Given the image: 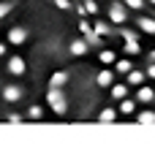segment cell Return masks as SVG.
Here are the masks:
<instances>
[{
    "label": "cell",
    "instance_id": "obj_7",
    "mask_svg": "<svg viewBox=\"0 0 155 152\" xmlns=\"http://www.w3.org/2000/svg\"><path fill=\"white\" fill-rule=\"evenodd\" d=\"M68 79H71V73H68V71H54V73L49 76V82H46V87H65V84H68Z\"/></svg>",
    "mask_w": 155,
    "mask_h": 152
},
{
    "label": "cell",
    "instance_id": "obj_6",
    "mask_svg": "<svg viewBox=\"0 0 155 152\" xmlns=\"http://www.w3.org/2000/svg\"><path fill=\"white\" fill-rule=\"evenodd\" d=\"M95 84H98V87H112V84H114V71H112L109 65H106L104 71H98V76H95Z\"/></svg>",
    "mask_w": 155,
    "mask_h": 152
},
{
    "label": "cell",
    "instance_id": "obj_14",
    "mask_svg": "<svg viewBox=\"0 0 155 152\" xmlns=\"http://www.w3.org/2000/svg\"><path fill=\"white\" fill-rule=\"evenodd\" d=\"M109 90H112V98H114V101H123V98L128 95V84H112Z\"/></svg>",
    "mask_w": 155,
    "mask_h": 152
},
{
    "label": "cell",
    "instance_id": "obj_19",
    "mask_svg": "<svg viewBox=\"0 0 155 152\" xmlns=\"http://www.w3.org/2000/svg\"><path fill=\"white\" fill-rule=\"evenodd\" d=\"M123 3H125V8H134V11H142L147 5V0H123Z\"/></svg>",
    "mask_w": 155,
    "mask_h": 152
},
{
    "label": "cell",
    "instance_id": "obj_20",
    "mask_svg": "<svg viewBox=\"0 0 155 152\" xmlns=\"http://www.w3.org/2000/svg\"><path fill=\"white\" fill-rule=\"evenodd\" d=\"M52 3H54V8H60V11H65V14H71V11H74V5H71L68 0H52Z\"/></svg>",
    "mask_w": 155,
    "mask_h": 152
},
{
    "label": "cell",
    "instance_id": "obj_22",
    "mask_svg": "<svg viewBox=\"0 0 155 152\" xmlns=\"http://www.w3.org/2000/svg\"><path fill=\"white\" fill-rule=\"evenodd\" d=\"M147 60H150V63H155V49H150V54H147Z\"/></svg>",
    "mask_w": 155,
    "mask_h": 152
},
{
    "label": "cell",
    "instance_id": "obj_15",
    "mask_svg": "<svg viewBox=\"0 0 155 152\" xmlns=\"http://www.w3.org/2000/svg\"><path fill=\"white\" fill-rule=\"evenodd\" d=\"M117 114H120L117 109H104V112L98 114V122H114V120H117Z\"/></svg>",
    "mask_w": 155,
    "mask_h": 152
},
{
    "label": "cell",
    "instance_id": "obj_1",
    "mask_svg": "<svg viewBox=\"0 0 155 152\" xmlns=\"http://www.w3.org/2000/svg\"><path fill=\"white\" fill-rule=\"evenodd\" d=\"M46 106H49L57 117L68 114V98H65L63 87H46Z\"/></svg>",
    "mask_w": 155,
    "mask_h": 152
},
{
    "label": "cell",
    "instance_id": "obj_2",
    "mask_svg": "<svg viewBox=\"0 0 155 152\" xmlns=\"http://www.w3.org/2000/svg\"><path fill=\"white\" fill-rule=\"evenodd\" d=\"M109 22L112 24H120V27L128 22V8H125L123 0H112V5H109Z\"/></svg>",
    "mask_w": 155,
    "mask_h": 152
},
{
    "label": "cell",
    "instance_id": "obj_5",
    "mask_svg": "<svg viewBox=\"0 0 155 152\" xmlns=\"http://www.w3.org/2000/svg\"><path fill=\"white\" fill-rule=\"evenodd\" d=\"M134 98H136V103H153V101H155V90H153V87H147V84H139Z\"/></svg>",
    "mask_w": 155,
    "mask_h": 152
},
{
    "label": "cell",
    "instance_id": "obj_10",
    "mask_svg": "<svg viewBox=\"0 0 155 152\" xmlns=\"http://www.w3.org/2000/svg\"><path fill=\"white\" fill-rule=\"evenodd\" d=\"M136 106H139L136 98H128V95H125V98L120 101V114H125V117H128V114H136Z\"/></svg>",
    "mask_w": 155,
    "mask_h": 152
},
{
    "label": "cell",
    "instance_id": "obj_9",
    "mask_svg": "<svg viewBox=\"0 0 155 152\" xmlns=\"http://www.w3.org/2000/svg\"><path fill=\"white\" fill-rule=\"evenodd\" d=\"M136 27H139L142 33L155 35V16H136Z\"/></svg>",
    "mask_w": 155,
    "mask_h": 152
},
{
    "label": "cell",
    "instance_id": "obj_17",
    "mask_svg": "<svg viewBox=\"0 0 155 152\" xmlns=\"http://www.w3.org/2000/svg\"><path fill=\"white\" fill-rule=\"evenodd\" d=\"M120 35H123V41H139V35H136V30H131V27H123V30H117Z\"/></svg>",
    "mask_w": 155,
    "mask_h": 152
},
{
    "label": "cell",
    "instance_id": "obj_23",
    "mask_svg": "<svg viewBox=\"0 0 155 152\" xmlns=\"http://www.w3.org/2000/svg\"><path fill=\"white\" fill-rule=\"evenodd\" d=\"M147 3H150V5H155V0H147Z\"/></svg>",
    "mask_w": 155,
    "mask_h": 152
},
{
    "label": "cell",
    "instance_id": "obj_8",
    "mask_svg": "<svg viewBox=\"0 0 155 152\" xmlns=\"http://www.w3.org/2000/svg\"><path fill=\"white\" fill-rule=\"evenodd\" d=\"M144 71H139V68H131L128 73H125V82H128V87H139V84H144Z\"/></svg>",
    "mask_w": 155,
    "mask_h": 152
},
{
    "label": "cell",
    "instance_id": "obj_16",
    "mask_svg": "<svg viewBox=\"0 0 155 152\" xmlns=\"http://www.w3.org/2000/svg\"><path fill=\"white\" fill-rule=\"evenodd\" d=\"M123 52H125V54H134V57H136V54L142 52V46H139V41H125V44H123Z\"/></svg>",
    "mask_w": 155,
    "mask_h": 152
},
{
    "label": "cell",
    "instance_id": "obj_18",
    "mask_svg": "<svg viewBox=\"0 0 155 152\" xmlns=\"http://www.w3.org/2000/svg\"><path fill=\"white\" fill-rule=\"evenodd\" d=\"M11 11H14V3L11 0H0V19H5Z\"/></svg>",
    "mask_w": 155,
    "mask_h": 152
},
{
    "label": "cell",
    "instance_id": "obj_13",
    "mask_svg": "<svg viewBox=\"0 0 155 152\" xmlns=\"http://www.w3.org/2000/svg\"><path fill=\"white\" fill-rule=\"evenodd\" d=\"M131 68H134L131 60H114V63H112V71H114V73H128Z\"/></svg>",
    "mask_w": 155,
    "mask_h": 152
},
{
    "label": "cell",
    "instance_id": "obj_4",
    "mask_svg": "<svg viewBox=\"0 0 155 152\" xmlns=\"http://www.w3.org/2000/svg\"><path fill=\"white\" fill-rule=\"evenodd\" d=\"M87 52H90V46H87L84 38H74V41H68V54L82 57V54H87Z\"/></svg>",
    "mask_w": 155,
    "mask_h": 152
},
{
    "label": "cell",
    "instance_id": "obj_21",
    "mask_svg": "<svg viewBox=\"0 0 155 152\" xmlns=\"http://www.w3.org/2000/svg\"><path fill=\"white\" fill-rule=\"evenodd\" d=\"M144 76H147V79H155V63H150V65L144 68Z\"/></svg>",
    "mask_w": 155,
    "mask_h": 152
},
{
    "label": "cell",
    "instance_id": "obj_12",
    "mask_svg": "<svg viewBox=\"0 0 155 152\" xmlns=\"http://www.w3.org/2000/svg\"><path fill=\"white\" fill-rule=\"evenodd\" d=\"M98 60H101L104 65H112V63L117 60V52H114V49H101V52H98Z\"/></svg>",
    "mask_w": 155,
    "mask_h": 152
},
{
    "label": "cell",
    "instance_id": "obj_11",
    "mask_svg": "<svg viewBox=\"0 0 155 152\" xmlns=\"http://www.w3.org/2000/svg\"><path fill=\"white\" fill-rule=\"evenodd\" d=\"M136 122H139V125H155V112L153 109L139 112V114H136Z\"/></svg>",
    "mask_w": 155,
    "mask_h": 152
},
{
    "label": "cell",
    "instance_id": "obj_3",
    "mask_svg": "<svg viewBox=\"0 0 155 152\" xmlns=\"http://www.w3.org/2000/svg\"><path fill=\"white\" fill-rule=\"evenodd\" d=\"M93 30H95L101 38H112V35L117 33V30L112 27V22H109V19H98V22H93Z\"/></svg>",
    "mask_w": 155,
    "mask_h": 152
}]
</instances>
